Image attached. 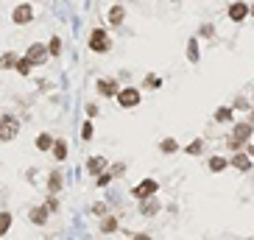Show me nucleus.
I'll use <instances>...</instances> for the list:
<instances>
[{
    "mask_svg": "<svg viewBox=\"0 0 254 240\" xmlns=\"http://www.w3.org/2000/svg\"><path fill=\"white\" fill-rule=\"evenodd\" d=\"M25 59H28V62H31L34 67H39V64H48V48L42 45V42H31V45H28V50H25Z\"/></svg>",
    "mask_w": 254,
    "mask_h": 240,
    "instance_id": "39448f33",
    "label": "nucleus"
},
{
    "mask_svg": "<svg viewBox=\"0 0 254 240\" xmlns=\"http://www.w3.org/2000/svg\"><path fill=\"white\" fill-rule=\"evenodd\" d=\"M92 215H98V218L109 215V207L103 204V201H98V204H92Z\"/></svg>",
    "mask_w": 254,
    "mask_h": 240,
    "instance_id": "c756f323",
    "label": "nucleus"
},
{
    "mask_svg": "<svg viewBox=\"0 0 254 240\" xmlns=\"http://www.w3.org/2000/svg\"><path fill=\"white\" fill-rule=\"evenodd\" d=\"M87 117H98V106L95 103H87Z\"/></svg>",
    "mask_w": 254,
    "mask_h": 240,
    "instance_id": "f704fd0d",
    "label": "nucleus"
},
{
    "mask_svg": "<svg viewBox=\"0 0 254 240\" xmlns=\"http://www.w3.org/2000/svg\"><path fill=\"white\" fill-rule=\"evenodd\" d=\"M123 17H126V9H123V6H112L109 9V23L112 25H120Z\"/></svg>",
    "mask_w": 254,
    "mask_h": 240,
    "instance_id": "4be33fe9",
    "label": "nucleus"
},
{
    "mask_svg": "<svg viewBox=\"0 0 254 240\" xmlns=\"http://www.w3.org/2000/svg\"><path fill=\"white\" fill-rule=\"evenodd\" d=\"M249 14H252V17H254V3H252V6H249Z\"/></svg>",
    "mask_w": 254,
    "mask_h": 240,
    "instance_id": "4c0bfd02",
    "label": "nucleus"
},
{
    "mask_svg": "<svg viewBox=\"0 0 254 240\" xmlns=\"http://www.w3.org/2000/svg\"><path fill=\"white\" fill-rule=\"evenodd\" d=\"M42 207H45L48 215H51V212H59V198H56V195H48V198L42 201Z\"/></svg>",
    "mask_w": 254,
    "mask_h": 240,
    "instance_id": "bb28decb",
    "label": "nucleus"
},
{
    "mask_svg": "<svg viewBox=\"0 0 254 240\" xmlns=\"http://www.w3.org/2000/svg\"><path fill=\"white\" fill-rule=\"evenodd\" d=\"M109 182H112V173L109 171H103L101 176H95V184H98V187H106Z\"/></svg>",
    "mask_w": 254,
    "mask_h": 240,
    "instance_id": "7c9ffc66",
    "label": "nucleus"
},
{
    "mask_svg": "<svg viewBox=\"0 0 254 240\" xmlns=\"http://www.w3.org/2000/svg\"><path fill=\"white\" fill-rule=\"evenodd\" d=\"M106 168H109L106 157H89V160H87V173H89V176H101Z\"/></svg>",
    "mask_w": 254,
    "mask_h": 240,
    "instance_id": "9d476101",
    "label": "nucleus"
},
{
    "mask_svg": "<svg viewBox=\"0 0 254 240\" xmlns=\"http://www.w3.org/2000/svg\"><path fill=\"white\" fill-rule=\"evenodd\" d=\"M48 56H59V53H62V39H59V36H51V42H48Z\"/></svg>",
    "mask_w": 254,
    "mask_h": 240,
    "instance_id": "393cba45",
    "label": "nucleus"
},
{
    "mask_svg": "<svg viewBox=\"0 0 254 240\" xmlns=\"http://www.w3.org/2000/svg\"><path fill=\"white\" fill-rule=\"evenodd\" d=\"M215 120L218 123H229L232 120V106H218L215 109Z\"/></svg>",
    "mask_w": 254,
    "mask_h": 240,
    "instance_id": "5701e85b",
    "label": "nucleus"
},
{
    "mask_svg": "<svg viewBox=\"0 0 254 240\" xmlns=\"http://www.w3.org/2000/svg\"><path fill=\"white\" fill-rule=\"evenodd\" d=\"M62 187H65V173L59 171V168H53V171L48 173V195H59Z\"/></svg>",
    "mask_w": 254,
    "mask_h": 240,
    "instance_id": "6e6552de",
    "label": "nucleus"
},
{
    "mask_svg": "<svg viewBox=\"0 0 254 240\" xmlns=\"http://www.w3.org/2000/svg\"><path fill=\"white\" fill-rule=\"evenodd\" d=\"M252 134H254V126L249 123V120H240V123H235L232 128V137L226 140V145L237 154V151L246 148V143H252Z\"/></svg>",
    "mask_w": 254,
    "mask_h": 240,
    "instance_id": "f257e3e1",
    "label": "nucleus"
},
{
    "mask_svg": "<svg viewBox=\"0 0 254 240\" xmlns=\"http://www.w3.org/2000/svg\"><path fill=\"white\" fill-rule=\"evenodd\" d=\"M17 53H11V50H6V53H0V70H11L14 64H17Z\"/></svg>",
    "mask_w": 254,
    "mask_h": 240,
    "instance_id": "412c9836",
    "label": "nucleus"
},
{
    "mask_svg": "<svg viewBox=\"0 0 254 240\" xmlns=\"http://www.w3.org/2000/svg\"><path fill=\"white\" fill-rule=\"evenodd\" d=\"M20 134V120L14 114H0V143H14Z\"/></svg>",
    "mask_w": 254,
    "mask_h": 240,
    "instance_id": "f03ea898",
    "label": "nucleus"
},
{
    "mask_svg": "<svg viewBox=\"0 0 254 240\" xmlns=\"http://www.w3.org/2000/svg\"><path fill=\"white\" fill-rule=\"evenodd\" d=\"M229 165H232V168H237V171H249V168H252V157H249V154H246V151H237V154H235L232 160H229Z\"/></svg>",
    "mask_w": 254,
    "mask_h": 240,
    "instance_id": "f8f14e48",
    "label": "nucleus"
},
{
    "mask_svg": "<svg viewBox=\"0 0 254 240\" xmlns=\"http://www.w3.org/2000/svg\"><path fill=\"white\" fill-rule=\"evenodd\" d=\"M246 17H249V6H246V3L237 0V3L229 6V20H232V23H243Z\"/></svg>",
    "mask_w": 254,
    "mask_h": 240,
    "instance_id": "9b49d317",
    "label": "nucleus"
},
{
    "mask_svg": "<svg viewBox=\"0 0 254 240\" xmlns=\"http://www.w3.org/2000/svg\"><path fill=\"white\" fill-rule=\"evenodd\" d=\"M249 123H252V126H254V109H252V114H249Z\"/></svg>",
    "mask_w": 254,
    "mask_h": 240,
    "instance_id": "e433bc0d",
    "label": "nucleus"
},
{
    "mask_svg": "<svg viewBox=\"0 0 254 240\" xmlns=\"http://www.w3.org/2000/svg\"><path fill=\"white\" fill-rule=\"evenodd\" d=\"M118 224H120V218L118 215H103L101 218L98 232H103V235H115V232H118Z\"/></svg>",
    "mask_w": 254,
    "mask_h": 240,
    "instance_id": "ddd939ff",
    "label": "nucleus"
},
{
    "mask_svg": "<svg viewBox=\"0 0 254 240\" xmlns=\"http://www.w3.org/2000/svg\"><path fill=\"white\" fill-rule=\"evenodd\" d=\"M132 240H154V238H151V235H148V232H137V235H134Z\"/></svg>",
    "mask_w": 254,
    "mask_h": 240,
    "instance_id": "c9c22d12",
    "label": "nucleus"
},
{
    "mask_svg": "<svg viewBox=\"0 0 254 240\" xmlns=\"http://www.w3.org/2000/svg\"><path fill=\"white\" fill-rule=\"evenodd\" d=\"M92 134H95L92 120H84V126H81V140H92Z\"/></svg>",
    "mask_w": 254,
    "mask_h": 240,
    "instance_id": "c85d7f7f",
    "label": "nucleus"
},
{
    "mask_svg": "<svg viewBox=\"0 0 254 240\" xmlns=\"http://www.w3.org/2000/svg\"><path fill=\"white\" fill-rule=\"evenodd\" d=\"M109 173H112V179H118V176H123V173H126V168L118 162V165H112V168H109Z\"/></svg>",
    "mask_w": 254,
    "mask_h": 240,
    "instance_id": "2f4dec72",
    "label": "nucleus"
},
{
    "mask_svg": "<svg viewBox=\"0 0 254 240\" xmlns=\"http://www.w3.org/2000/svg\"><path fill=\"white\" fill-rule=\"evenodd\" d=\"M14 70H17V76H25V79H28V76H31V70H34V64L25 56H20V59H17V64H14Z\"/></svg>",
    "mask_w": 254,
    "mask_h": 240,
    "instance_id": "aec40b11",
    "label": "nucleus"
},
{
    "mask_svg": "<svg viewBox=\"0 0 254 240\" xmlns=\"http://www.w3.org/2000/svg\"><path fill=\"white\" fill-rule=\"evenodd\" d=\"M159 209H162V207H159V201H156V198H145V201H143V209H140V212H143L145 218H154Z\"/></svg>",
    "mask_w": 254,
    "mask_h": 240,
    "instance_id": "f3484780",
    "label": "nucleus"
},
{
    "mask_svg": "<svg viewBox=\"0 0 254 240\" xmlns=\"http://www.w3.org/2000/svg\"><path fill=\"white\" fill-rule=\"evenodd\" d=\"M48 218H51V215L45 212V207H42V204L34 207L31 212H28V221H31L34 226H45V224H48Z\"/></svg>",
    "mask_w": 254,
    "mask_h": 240,
    "instance_id": "4468645a",
    "label": "nucleus"
},
{
    "mask_svg": "<svg viewBox=\"0 0 254 240\" xmlns=\"http://www.w3.org/2000/svg\"><path fill=\"white\" fill-rule=\"evenodd\" d=\"M207 168H210V173H221L229 168V160H226V157H210V160H207Z\"/></svg>",
    "mask_w": 254,
    "mask_h": 240,
    "instance_id": "2eb2a0df",
    "label": "nucleus"
},
{
    "mask_svg": "<svg viewBox=\"0 0 254 240\" xmlns=\"http://www.w3.org/2000/svg\"><path fill=\"white\" fill-rule=\"evenodd\" d=\"M159 148H162V154H176V151H179V143H176L173 137H165Z\"/></svg>",
    "mask_w": 254,
    "mask_h": 240,
    "instance_id": "a878e982",
    "label": "nucleus"
},
{
    "mask_svg": "<svg viewBox=\"0 0 254 240\" xmlns=\"http://www.w3.org/2000/svg\"><path fill=\"white\" fill-rule=\"evenodd\" d=\"M51 148H53V137H51L48 131H42V134L36 137V151H42V154H48Z\"/></svg>",
    "mask_w": 254,
    "mask_h": 240,
    "instance_id": "6ab92c4d",
    "label": "nucleus"
},
{
    "mask_svg": "<svg viewBox=\"0 0 254 240\" xmlns=\"http://www.w3.org/2000/svg\"><path fill=\"white\" fill-rule=\"evenodd\" d=\"M199 34H201V36H207V39H212V36H215V28H212V25H201Z\"/></svg>",
    "mask_w": 254,
    "mask_h": 240,
    "instance_id": "473e14b6",
    "label": "nucleus"
},
{
    "mask_svg": "<svg viewBox=\"0 0 254 240\" xmlns=\"http://www.w3.org/2000/svg\"><path fill=\"white\" fill-rule=\"evenodd\" d=\"M201 151H204V143H201V140H193L187 148H185V154H190V157H199Z\"/></svg>",
    "mask_w": 254,
    "mask_h": 240,
    "instance_id": "cd10ccee",
    "label": "nucleus"
},
{
    "mask_svg": "<svg viewBox=\"0 0 254 240\" xmlns=\"http://www.w3.org/2000/svg\"><path fill=\"white\" fill-rule=\"evenodd\" d=\"M11 224H14V215H11L9 209H0V238H6V235H9Z\"/></svg>",
    "mask_w": 254,
    "mask_h": 240,
    "instance_id": "dca6fc26",
    "label": "nucleus"
},
{
    "mask_svg": "<svg viewBox=\"0 0 254 240\" xmlns=\"http://www.w3.org/2000/svg\"><path fill=\"white\" fill-rule=\"evenodd\" d=\"M87 45H89V50H92V53H109L112 39H109V34H106L103 28H95V31L89 34Z\"/></svg>",
    "mask_w": 254,
    "mask_h": 240,
    "instance_id": "7ed1b4c3",
    "label": "nucleus"
},
{
    "mask_svg": "<svg viewBox=\"0 0 254 240\" xmlns=\"http://www.w3.org/2000/svg\"><path fill=\"white\" fill-rule=\"evenodd\" d=\"M51 151H53V160L56 162H65L67 160V143H65V140H53V148H51Z\"/></svg>",
    "mask_w": 254,
    "mask_h": 240,
    "instance_id": "a211bd4d",
    "label": "nucleus"
},
{
    "mask_svg": "<svg viewBox=\"0 0 254 240\" xmlns=\"http://www.w3.org/2000/svg\"><path fill=\"white\" fill-rule=\"evenodd\" d=\"M145 84H148V87H151V90H156V87H159V84H162V81L156 79V76H148V81H145Z\"/></svg>",
    "mask_w": 254,
    "mask_h": 240,
    "instance_id": "72a5a7b5",
    "label": "nucleus"
},
{
    "mask_svg": "<svg viewBox=\"0 0 254 240\" xmlns=\"http://www.w3.org/2000/svg\"><path fill=\"white\" fill-rule=\"evenodd\" d=\"M156 190H159L156 179H143L137 187H132V195H134V198H140V201H145V198H154Z\"/></svg>",
    "mask_w": 254,
    "mask_h": 240,
    "instance_id": "423d86ee",
    "label": "nucleus"
},
{
    "mask_svg": "<svg viewBox=\"0 0 254 240\" xmlns=\"http://www.w3.org/2000/svg\"><path fill=\"white\" fill-rule=\"evenodd\" d=\"M115 101H118V106H123V109H134V106H140L143 95H140L137 87H123V90L115 95Z\"/></svg>",
    "mask_w": 254,
    "mask_h": 240,
    "instance_id": "20e7f679",
    "label": "nucleus"
},
{
    "mask_svg": "<svg viewBox=\"0 0 254 240\" xmlns=\"http://www.w3.org/2000/svg\"><path fill=\"white\" fill-rule=\"evenodd\" d=\"M34 20V6L31 3H20V6H14V12H11V23L14 25H28Z\"/></svg>",
    "mask_w": 254,
    "mask_h": 240,
    "instance_id": "0eeeda50",
    "label": "nucleus"
},
{
    "mask_svg": "<svg viewBox=\"0 0 254 240\" xmlns=\"http://www.w3.org/2000/svg\"><path fill=\"white\" fill-rule=\"evenodd\" d=\"M95 90H98V95H103V98H115V95L120 92V87H118V79H98Z\"/></svg>",
    "mask_w": 254,
    "mask_h": 240,
    "instance_id": "1a4fd4ad",
    "label": "nucleus"
},
{
    "mask_svg": "<svg viewBox=\"0 0 254 240\" xmlns=\"http://www.w3.org/2000/svg\"><path fill=\"white\" fill-rule=\"evenodd\" d=\"M187 59L193 62V64L201 59V53H199V39H190V42H187Z\"/></svg>",
    "mask_w": 254,
    "mask_h": 240,
    "instance_id": "b1692460",
    "label": "nucleus"
}]
</instances>
